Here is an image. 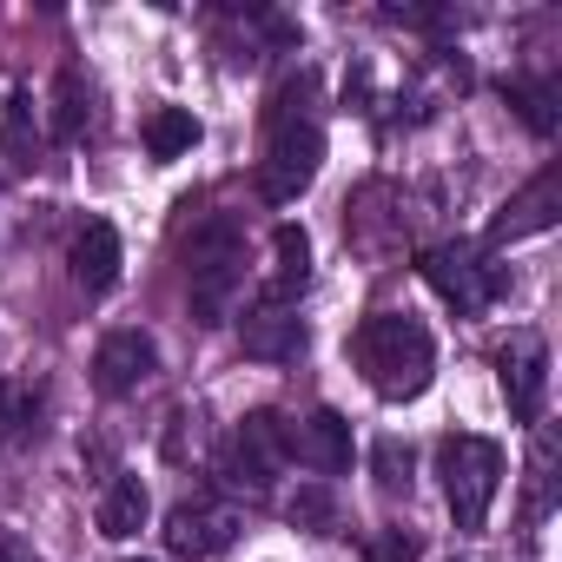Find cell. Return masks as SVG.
Wrapping results in <instances>:
<instances>
[{"instance_id": "6da1fadb", "label": "cell", "mask_w": 562, "mask_h": 562, "mask_svg": "<svg viewBox=\"0 0 562 562\" xmlns=\"http://www.w3.org/2000/svg\"><path fill=\"white\" fill-rule=\"evenodd\" d=\"M358 364H364L371 391L397 404V397H417V391L430 384L437 345H430L424 318H411V312H378V318H364V331H358Z\"/></svg>"}, {"instance_id": "7a4b0ae2", "label": "cell", "mask_w": 562, "mask_h": 562, "mask_svg": "<svg viewBox=\"0 0 562 562\" xmlns=\"http://www.w3.org/2000/svg\"><path fill=\"white\" fill-rule=\"evenodd\" d=\"M305 100H312V87H292L271 113V146H265V172H258L271 205L299 199L325 166V133H318V113H305Z\"/></svg>"}, {"instance_id": "3957f363", "label": "cell", "mask_w": 562, "mask_h": 562, "mask_svg": "<svg viewBox=\"0 0 562 562\" xmlns=\"http://www.w3.org/2000/svg\"><path fill=\"white\" fill-rule=\"evenodd\" d=\"M186 278H192V318L199 325H225L238 285H245V232L238 218H205L186 238Z\"/></svg>"}, {"instance_id": "277c9868", "label": "cell", "mask_w": 562, "mask_h": 562, "mask_svg": "<svg viewBox=\"0 0 562 562\" xmlns=\"http://www.w3.org/2000/svg\"><path fill=\"white\" fill-rule=\"evenodd\" d=\"M437 476H443V503H450L457 529H483L490 503L503 490V443H490V437H443L437 443Z\"/></svg>"}, {"instance_id": "5b68a950", "label": "cell", "mask_w": 562, "mask_h": 562, "mask_svg": "<svg viewBox=\"0 0 562 562\" xmlns=\"http://www.w3.org/2000/svg\"><path fill=\"white\" fill-rule=\"evenodd\" d=\"M285 463H292V424L278 411H251L218 450V476L232 490H245V496H265L278 476H285Z\"/></svg>"}, {"instance_id": "8992f818", "label": "cell", "mask_w": 562, "mask_h": 562, "mask_svg": "<svg viewBox=\"0 0 562 562\" xmlns=\"http://www.w3.org/2000/svg\"><path fill=\"white\" fill-rule=\"evenodd\" d=\"M424 278H430V292H437L443 305H457L463 318L483 312V305L503 292V265H483L470 245H437V251H424Z\"/></svg>"}, {"instance_id": "52a82bcc", "label": "cell", "mask_w": 562, "mask_h": 562, "mask_svg": "<svg viewBox=\"0 0 562 562\" xmlns=\"http://www.w3.org/2000/svg\"><path fill=\"white\" fill-rule=\"evenodd\" d=\"M159 536H166V549H172V555L205 562V555H218V549L238 536V509L192 496V503H172V509H166V529H159Z\"/></svg>"}, {"instance_id": "ba28073f", "label": "cell", "mask_w": 562, "mask_h": 562, "mask_svg": "<svg viewBox=\"0 0 562 562\" xmlns=\"http://www.w3.org/2000/svg\"><path fill=\"white\" fill-rule=\"evenodd\" d=\"M153 371H159V345L146 331H106L93 351V384L106 397H133L139 384H153Z\"/></svg>"}, {"instance_id": "9c48e42d", "label": "cell", "mask_w": 562, "mask_h": 562, "mask_svg": "<svg viewBox=\"0 0 562 562\" xmlns=\"http://www.w3.org/2000/svg\"><path fill=\"white\" fill-rule=\"evenodd\" d=\"M496 371H503L509 417H516V424H536V417H542V391H549V351H542V338L522 331V338L496 358Z\"/></svg>"}, {"instance_id": "30bf717a", "label": "cell", "mask_w": 562, "mask_h": 562, "mask_svg": "<svg viewBox=\"0 0 562 562\" xmlns=\"http://www.w3.org/2000/svg\"><path fill=\"white\" fill-rule=\"evenodd\" d=\"M555 205H562V172L549 166V172H536L503 212H496V225H490V238L496 245H509V238H529V232H549L555 225Z\"/></svg>"}, {"instance_id": "8fae6325", "label": "cell", "mask_w": 562, "mask_h": 562, "mask_svg": "<svg viewBox=\"0 0 562 562\" xmlns=\"http://www.w3.org/2000/svg\"><path fill=\"white\" fill-rule=\"evenodd\" d=\"M305 351V318L292 312V305H251L245 312V358H265V364H278V358H299Z\"/></svg>"}, {"instance_id": "7c38bea8", "label": "cell", "mask_w": 562, "mask_h": 562, "mask_svg": "<svg viewBox=\"0 0 562 562\" xmlns=\"http://www.w3.org/2000/svg\"><path fill=\"white\" fill-rule=\"evenodd\" d=\"M292 457H305V463L325 470V476L351 470V424H345L338 411H312V417L292 430Z\"/></svg>"}, {"instance_id": "4fadbf2b", "label": "cell", "mask_w": 562, "mask_h": 562, "mask_svg": "<svg viewBox=\"0 0 562 562\" xmlns=\"http://www.w3.org/2000/svg\"><path fill=\"white\" fill-rule=\"evenodd\" d=\"M271 251H278V265H271V285L258 299L265 305H292L305 292V278H312V238H305V225H278L271 232Z\"/></svg>"}, {"instance_id": "5bb4252c", "label": "cell", "mask_w": 562, "mask_h": 562, "mask_svg": "<svg viewBox=\"0 0 562 562\" xmlns=\"http://www.w3.org/2000/svg\"><path fill=\"white\" fill-rule=\"evenodd\" d=\"M74 278H80L87 292H113L120 285V232L106 218L80 225V238H74Z\"/></svg>"}, {"instance_id": "9a60e30c", "label": "cell", "mask_w": 562, "mask_h": 562, "mask_svg": "<svg viewBox=\"0 0 562 562\" xmlns=\"http://www.w3.org/2000/svg\"><path fill=\"white\" fill-rule=\"evenodd\" d=\"M146 509H153L146 483H139V476H113L106 496H100V536H113V542L139 536V529H146Z\"/></svg>"}, {"instance_id": "2e32d148", "label": "cell", "mask_w": 562, "mask_h": 562, "mask_svg": "<svg viewBox=\"0 0 562 562\" xmlns=\"http://www.w3.org/2000/svg\"><path fill=\"white\" fill-rule=\"evenodd\" d=\"M192 146H199V120H192L186 106H153V113H146V153H153L159 166L186 159Z\"/></svg>"}, {"instance_id": "e0dca14e", "label": "cell", "mask_w": 562, "mask_h": 562, "mask_svg": "<svg viewBox=\"0 0 562 562\" xmlns=\"http://www.w3.org/2000/svg\"><path fill=\"white\" fill-rule=\"evenodd\" d=\"M34 159V93L8 100V120H0V179H21Z\"/></svg>"}, {"instance_id": "ac0fdd59", "label": "cell", "mask_w": 562, "mask_h": 562, "mask_svg": "<svg viewBox=\"0 0 562 562\" xmlns=\"http://www.w3.org/2000/svg\"><path fill=\"white\" fill-rule=\"evenodd\" d=\"M80 126H87V80L67 67V74L54 80V120H47V133L67 146V139H80Z\"/></svg>"}, {"instance_id": "d6986e66", "label": "cell", "mask_w": 562, "mask_h": 562, "mask_svg": "<svg viewBox=\"0 0 562 562\" xmlns=\"http://www.w3.org/2000/svg\"><path fill=\"white\" fill-rule=\"evenodd\" d=\"M503 100H509V106L529 120V133H542V139L555 133V87H536V80H509V87H503Z\"/></svg>"}, {"instance_id": "ffe728a7", "label": "cell", "mask_w": 562, "mask_h": 562, "mask_svg": "<svg viewBox=\"0 0 562 562\" xmlns=\"http://www.w3.org/2000/svg\"><path fill=\"white\" fill-rule=\"evenodd\" d=\"M34 411H41V404H34V391H21V384H0V450H8V443H14V437L34 424Z\"/></svg>"}, {"instance_id": "44dd1931", "label": "cell", "mask_w": 562, "mask_h": 562, "mask_svg": "<svg viewBox=\"0 0 562 562\" xmlns=\"http://www.w3.org/2000/svg\"><path fill=\"white\" fill-rule=\"evenodd\" d=\"M371 463H378V483H384V490H404V483H411V450H404L397 437H384V443L371 450Z\"/></svg>"}, {"instance_id": "7402d4cb", "label": "cell", "mask_w": 562, "mask_h": 562, "mask_svg": "<svg viewBox=\"0 0 562 562\" xmlns=\"http://www.w3.org/2000/svg\"><path fill=\"white\" fill-rule=\"evenodd\" d=\"M364 562H417V536L411 529H378L364 542Z\"/></svg>"}, {"instance_id": "603a6c76", "label": "cell", "mask_w": 562, "mask_h": 562, "mask_svg": "<svg viewBox=\"0 0 562 562\" xmlns=\"http://www.w3.org/2000/svg\"><path fill=\"white\" fill-rule=\"evenodd\" d=\"M549 463H555V443L536 437V457H529V516L549 509Z\"/></svg>"}, {"instance_id": "cb8c5ba5", "label": "cell", "mask_w": 562, "mask_h": 562, "mask_svg": "<svg viewBox=\"0 0 562 562\" xmlns=\"http://www.w3.org/2000/svg\"><path fill=\"white\" fill-rule=\"evenodd\" d=\"M292 522H331V503H325L318 490H305V496L292 503Z\"/></svg>"}, {"instance_id": "d4e9b609", "label": "cell", "mask_w": 562, "mask_h": 562, "mask_svg": "<svg viewBox=\"0 0 562 562\" xmlns=\"http://www.w3.org/2000/svg\"><path fill=\"white\" fill-rule=\"evenodd\" d=\"M0 562H34V549L21 536H0Z\"/></svg>"}, {"instance_id": "484cf974", "label": "cell", "mask_w": 562, "mask_h": 562, "mask_svg": "<svg viewBox=\"0 0 562 562\" xmlns=\"http://www.w3.org/2000/svg\"><path fill=\"white\" fill-rule=\"evenodd\" d=\"M126 562H139V555H126Z\"/></svg>"}, {"instance_id": "4316f807", "label": "cell", "mask_w": 562, "mask_h": 562, "mask_svg": "<svg viewBox=\"0 0 562 562\" xmlns=\"http://www.w3.org/2000/svg\"><path fill=\"white\" fill-rule=\"evenodd\" d=\"M450 562H457V555H450Z\"/></svg>"}]
</instances>
